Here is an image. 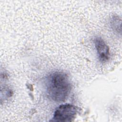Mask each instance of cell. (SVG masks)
<instances>
[{"label":"cell","mask_w":122,"mask_h":122,"mask_svg":"<svg viewBox=\"0 0 122 122\" xmlns=\"http://www.w3.org/2000/svg\"><path fill=\"white\" fill-rule=\"evenodd\" d=\"M94 43L99 60L102 62L107 61L110 58V49L109 46L104 40L100 37L95 38Z\"/></svg>","instance_id":"3957f363"},{"label":"cell","mask_w":122,"mask_h":122,"mask_svg":"<svg viewBox=\"0 0 122 122\" xmlns=\"http://www.w3.org/2000/svg\"><path fill=\"white\" fill-rule=\"evenodd\" d=\"M79 109L77 106L70 104L61 105L56 109L51 121L71 122L75 118Z\"/></svg>","instance_id":"7a4b0ae2"},{"label":"cell","mask_w":122,"mask_h":122,"mask_svg":"<svg viewBox=\"0 0 122 122\" xmlns=\"http://www.w3.org/2000/svg\"><path fill=\"white\" fill-rule=\"evenodd\" d=\"M71 89V83L65 73L56 71L49 76L47 91L50 98L53 101H64L70 94Z\"/></svg>","instance_id":"6da1fadb"}]
</instances>
